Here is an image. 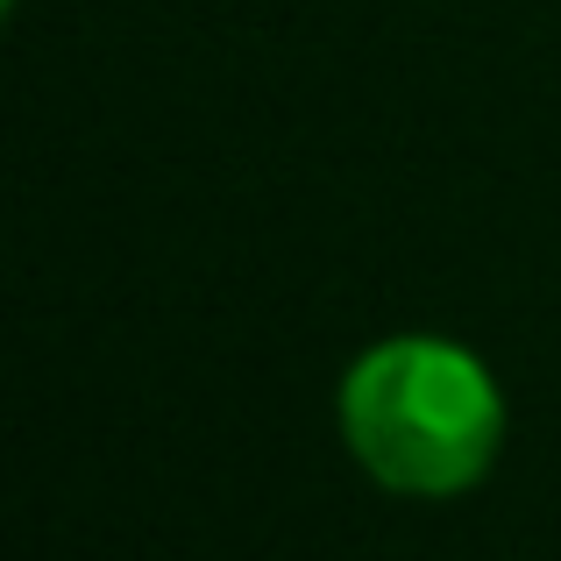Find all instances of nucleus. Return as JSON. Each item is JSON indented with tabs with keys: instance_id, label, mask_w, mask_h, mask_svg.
<instances>
[{
	"instance_id": "1",
	"label": "nucleus",
	"mask_w": 561,
	"mask_h": 561,
	"mask_svg": "<svg viewBox=\"0 0 561 561\" xmlns=\"http://www.w3.org/2000/svg\"><path fill=\"white\" fill-rule=\"evenodd\" d=\"M348 455L398 497H462L505 448V398L469 348L391 334L342 377Z\"/></svg>"
}]
</instances>
